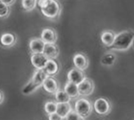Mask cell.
Masks as SVG:
<instances>
[{"label": "cell", "instance_id": "cell-1", "mask_svg": "<svg viewBox=\"0 0 134 120\" xmlns=\"http://www.w3.org/2000/svg\"><path fill=\"white\" fill-rule=\"evenodd\" d=\"M134 43V30L132 29H125L118 34L114 40L113 46L110 48V51L114 52H127Z\"/></svg>", "mask_w": 134, "mask_h": 120}, {"label": "cell", "instance_id": "cell-2", "mask_svg": "<svg viewBox=\"0 0 134 120\" xmlns=\"http://www.w3.org/2000/svg\"><path fill=\"white\" fill-rule=\"evenodd\" d=\"M42 14L47 19L51 21H55L60 17L62 12V5L59 1L57 0H50V3L47 5V7L40 10Z\"/></svg>", "mask_w": 134, "mask_h": 120}, {"label": "cell", "instance_id": "cell-3", "mask_svg": "<svg viewBox=\"0 0 134 120\" xmlns=\"http://www.w3.org/2000/svg\"><path fill=\"white\" fill-rule=\"evenodd\" d=\"M93 109H94V107H93L91 102L90 100L85 99V98L78 99L75 102L74 110L84 119L91 114Z\"/></svg>", "mask_w": 134, "mask_h": 120}, {"label": "cell", "instance_id": "cell-4", "mask_svg": "<svg viewBox=\"0 0 134 120\" xmlns=\"http://www.w3.org/2000/svg\"><path fill=\"white\" fill-rule=\"evenodd\" d=\"M93 107H94L95 112L99 116H103V117L107 116L112 110L111 102L104 97H100L95 100Z\"/></svg>", "mask_w": 134, "mask_h": 120}, {"label": "cell", "instance_id": "cell-5", "mask_svg": "<svg viewBox=\"0 0 134 120\" xmlns=\"http://www.w3.org/2000/svg\"><path fill=\"white\" fill-rule=\"evenodd\" d=\"M72 62H73V65H74V68L82 70V71H85L88 68L90 61H88V58L85 53H77L73 55Z\"/></svg>", "mask_w": 134, "mask_h": 120}, {"label": "cell", "instance_id": "cell-6", "mask_svg": "<svg viewBox=\"0 0 134 120\" xmlns=\"http://www.w3.org/2000/svg\"><path fill=\"white\" fill-rule=\"evenodd\" d=\"M80 94L82 96H88L91 95L94 93L95 90V84L93 80L90 78H86L84 80L78 85Z\"/></svg>", "mask_w": 134, "mask_h": 120}, {"label": "cell", "instance_id": "cell-7", "mask_svg": "<svg viewBox=\"0 0 134 120\" xmlns=\"http://www.w3.org/2000/svg\"><path fill=\"white\" fill-rule=\"evenodd\" d=\"M86 77L84 71L81 70H78L76 68H73L72 70H70L67 73V80L69 82H72L75 85H79L82 81L85 79Z\"/></svg>", "mask_w": 134, "mask_h": 120}, {"label": "cell", "instance_id": "cell-8", "mask_svg": "<svg viewBox=\"0 0 134 120\" xmlns=\"http://www.w3.org/2000/svg\"><path fill=\"white\" fill-rule=\"evenodd\" d=\"M40 38L45 44H55L57 41V32L53 28H45L42 29Z\"/></svg>", "mask_w": 134, "mask_h": 120}, {"label": "cell", "instance_id": "cell-9", "mask_svg": "<svg viewBox=\"0 0 134 120\" xmlns=\"http://www.w3.org/2000/svg\"><path fill=\"white\" fill-rule=\"evenodd\" d=\"M42 87L47 93L55 95L58 90H60V84L57 81V79H55L54 77H47Z\"/></svg>", "mask_w": 134, "mask_h": 120}, {"label": "cell", "instance_id": "cell-10", "mask_svg": "<svg viewBox=\"0 0 134 120\" xmlns=\"http://www.w3.org/2000/svg\"><path fill=\"white\" fill-rule=\"evenodd\" d=\"M46 44L40 37H32L29 42V48L31 54L34 53H43Z\"/></svg>", "mask_w": 134, "mask_h": 120}, {"label": "cell", "instance_id": "cell-11", "mask_svg": "<svg viewBox=\"0 0 134 120\" xmlns=\"http://www.w3.org/2000/svg\"><path fill=\"white\" fill-rule=\"evenodd\" d=\"M115 37H116L115 32L114 30H111V29H105L100 34V40L102 42V44L105 46L108 47L109 49L113 46Z\"/></svg>", "mask_w": 134, "mask_h": 120}, {"label": "cell", "instance_id": "cell-12", "mask_svg": "<svg viewBox=\"0 0 134 120\" xmlns=\"http://www.w3.org/2000/svg\"><path fill=\"white\" fill-rule=\"evenodd\" d=\"M48 59L43 53H34L31 55V63L36 70H44Z\"/></svg>", "mask_w": 134, "mask_h": 120}, {"label": "cell", "instance_id": "cell-13", "mask_svg": "<svg viewBox=\"0 0 134 120\" xmlns=\"http://www.w3.org/2000/svg\"><path fill=\"white\" fill-rule=\"evenodd\" d=\"M1 46L5 48H11V47L14 46L17 42V37L15 34L11 33V32H6V33L2 34L1 38Z\"/></svg>", "mask_w": 134, "mask_h": 120}, {"label": "cell", "instance_id": "cell-14", "mask_svg": "<svg viewBox=\"0 0 134 120\" xmlns=\"http://www.w3.org/2000/svg\"><path fill=\"white\" fill-rule=\"evenodd\" d=\"M43 54H44L48 60L57 59L60 54L59 47L55 44H46Z\"/></svg>", "mask_w": 134, "mask_h": 120}, {"label": "cell", "instance_id": "cell-15", "mask_svg": "<svg viewBox=\"0 0 134 120\" xmlns=\"http://www.w3.org/2000/svg\"><path fill=\"white\" fill-rule=\"evenodd\" d=\"M116 61H117V56H116L115 53H113L112 51L105 53L100 59L101 65L107 68L113 67L114 64L116 63Z\"/></svg>", "mask_w": 134, "mask_h": 120}, {"label": "cell", "instance_id": "cell-16", "mask_svg": "<svg viewBox=\"0 0 134 120\" xmlns=\"http://www.w3.org/2000/svg\"><path fill=\"white\" fill-rule=\"evenodd\" d=\"M44 70L48 77H55L60 70L59 63L55 60H48L45 66Z\"/></svg>", "mask_w": 134, "mask_h": 120}, {"label": "cell", "instance_id": "cell-17", "mask_svg": "<svg viewBox=\"0 0 134 120\" xmlns=\"http://www.w3.org/2000/svg\"><path fill=\"white\" fill-rule=\"evenodd\" d=\"M47 77L48 76L47 75L44 70H35L31 80L35 84V85H38V87H41L44 82L46 81V79L47 78Z\"/></svg>", "mask_w": 134, "mask_h": 120}, {"label": "cell", "instance_id": "cell-18", "mask_svg": "<svg viewBox=\"0 0 134 120\" xmlns=\"http://www.w3.org/2000/svg\"><path fill=\"white\" fill-rule=\"evenodd\" d=\"M64 90L65 93L71 97V99H77L79 96H81L79 92V88H78V85H75L72 82L67 81L66 84L64 85Z\"/></svg>", "mask_w": 134, "mask_h": 120}, {"label": "cell", "instance_id": "cell-19", "mask_svg": "<svg viewBox=\"0 0 134 120\" xmlns=\"http://www.w3.org/2000/svg\"><path fill=\"white\" fill-rule=\"evenodd\" d=\"M73 110L71 103H58L57 113L63 119L66 118V117L72 112Z\"/></svg>", "mask_w": 134, "mask_h": 120}, {"label": "cell", "instance_id": "cell-20", "mask_svg": "<svg viewBox=\"0 0 134 120\" xmlns=\"http://www.w3.org/2000/svg\"><path fill=\"white\" fill-rule=\"evenodd\" d=\"M55 102L57 103H70L71 100H72L64 89L58 90L57 93L55 94Z\"/></svg>", "mask_w": 134, "mask_h": 120}, {"label": "cell", "instance_id": "cell-21", "mask_svg": "<svg viewBox=\"0 0 134 120\" xmlns=\"http://www.w3.org/2000/svg\"><path fill=\"white\" fill-rule=\"evenodd\" d=\"M38 88H40V87L37 85H35V84L30 79V80L28 81V83H26L25 85L23 86V90H21V93L24 94V95H30V94L35 93Z\"/></svg>", "mask_w": 134, "mask_h": 120}, {"label": "cell", "instance_id": "cell-22", "mask_svg": "<svg viewBox=\"0 0 134 120\" xmlns=\"http://www.w3.org/2000/svg\"><path fill=\"white\" fill-rule=\"evenodd\" d=\"M57 102L55 100H47L44 105V110L47 115H52L57 113Z\"/></svg>", "mask_w": 134, "mask_h": 120}, {"label": "cell", "instance_id": "cell-23", "mask_svg": "<svg viewBox=\"0 0 134 120\" xmlns=\"http://www.w3.org/2000/svg\"><path fill=\"white\" fill-rule=\"evenodd\" d=\"M38 5V1L36 0H23L21 1V6L25 12H31L36 8Z\"/></svg>", "mask_w": 134, "mask_h": 120}, {"label": "cell", "instance_id": "cell-24", "mask_svg": "<svg viewBox=\"0 0 134 120\" xmlns=\"http://www.w3.org/2000/svg\"><path fill=\"white\" fill-rule=\"evenodd\" d=\"M10 14V6L5 5L0 2V17L1 19H5Z\"/></svg>", "mask_w": 134, "mask_h": 120}, {"label": "cell", "instance_id": "cell-25", "mask_svg": "<svg viewBox=\"0 0 134 120\" xmlns=\"http://www.w3.org/2000/svg\"><path fill=\"white\" fill-rule=\"evenodd\" d=\"M65 119L66 120H84V118H82V117L78 114V113L74 110H73L72 112L70 113V114L67 116Z\"/></svg>", "mask_w": 134, "mask_h": 120}, {"label": "cell", "instance_id": "cell-26", "mask_svg": "<svg viewBox=\"0 0 134 120\" xmlns=\"http://www.w3.org/2000/svg\"><path fill=\"white\" fill-rule=\"evenodd\" d=\"M49 3H50V0H40V1H38V6L40 8V10H41V9H44V8L47 7Z\"/></svg>", "mask_w": 134, "mask_h": 120}, {"label": "cell", "instance_id": "cell-27", "mask_svg": "<svg viewBox=\"0 0 134 120\" xmlns=\"http://www.w3.org/2000/svg\"><path fill=\"white\" fill-rule=\"evenodd\" d=\"M48 120H63V118L57 114V113H55V114L48 116Z\"/></svg>", "mask_w": 134, "mask_h": 120}, {"label": "cell", "instance_id": "cell-28", "mask_svg": "<svg viewBox=\"0 0 134 120\" xmlns=\"http://www.w3.org/2000/svg\"><path fill=\"white\" fill-rule=\"evenodd\" d=\"M0 2H2L3 4H5V5H8V6H11L12 5H14L15 1H14V0H12V1H5V0H1Z\"/></svg>", "mask_w": 134, "mask_h": 120}, {"label": "cell", "instance_id": "cell-29", "mask_svg": "<svg viewBox=\"0 0 134 120\" xmlns=\"http://www.w3.org/2000/svg\"><path fill=\"white\" fill-rule=\"evenodd\" d=\"M0 94H1V95H0V103L2 104L4 102V100H5V94H4L3 91L0 92Z\"/></svg>", "mask_w": 134, "mask_h": 120}, {"label": "cell", "instance_id": "cell-30", "mask_svg": "<svg viewBox=\"0 0 134 120\" xmlns=\"http://www.w3.org/2000/svg\"><path fill=\"white\" fill-rule=\"evenodd\" d=\"M133 47H134V43H133Z\"/></svg>", "mask_w": 134, "mask_h": 120}]
</instances>
